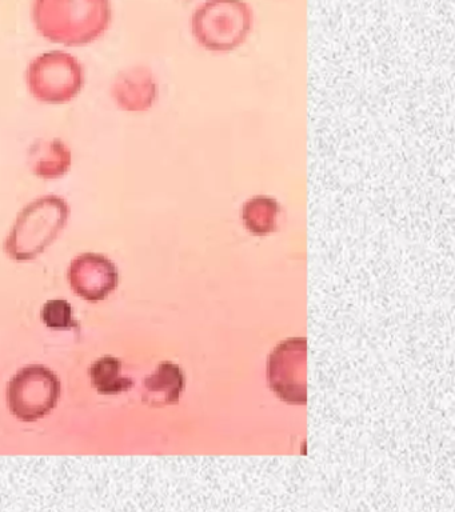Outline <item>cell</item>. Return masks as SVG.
I'll return each mask as SVG.
<instances>
[{"label":"cell","mask_w":455,"mask_h":512,"mask_svg":"<svg viewBox=\"0 0 455 512\" xmlns=\"http://www.w3.org/2000/svg\"><path fill=\"white\" fill-rule=\"evenodd\" d=\"M31 18L43 38L81 47L109 30L113 10L110 0H34Z\"/></svg>","instance_id":"cell-1"},{"label":"cell","mask_w":455,"mask_h":512,"mask_svg":"<svg viewBox=\"0 0 455 512\" xmlns=\"http://www.w3.org/2000/svg\"><path fill=\"white\" fill-rule=\"evenodd\" d=\"M111 96L123 111H147L158 99V83L150 68L134 66L122 71L114 79Z\"/></svg>","instance_id":"cell-8"},{"label":"cell","mask_w":455,"mask_h":512,"mask_svg":"<svg viewBox=\"0 0 455 512\" xmlns=\"http://www.w3.org/2000/svg\"><path fill=\"white\" fill-rule=\"evenodd\" d=\"M253 12L245 0H207L193 15V35L206 50L229 52L246 42Z\"/></svg>","instance_id":"cell-3"},{"label":"cell","mask_w":455,"mask_h":512,"mask_svg":"<svg viewBox=\"0 0 455 512\" xmlns=\"http://www.w3.org/2000/svg\"><path fill=\"white\" fill-rule=\"evenodd\" d=\"M27 164L38 178L55 180L70 171L73 155L61 139H39L27 152Z\"/></svg>","instance_id":"cell-9"},{"label":"cell","mask_w":455,"mask_h":512,"mask_svg":"<svg viewBox=\"0 0 455 512\" xmlns=\"http://www.w3.org/2000/svg\"><path fill=\"white\" fill-rule=\"evenodd\" d=\"M41 316L43 323L53 330H69V328L77 327L73 318V308L67 300H49L42 307Z\"/></svg>","instance_id":"cell-13"},{"label":"cell","mask_w":455,"mask_h":512,"mask_svg":"<svg viewBox=\"0 0 455 512\" xmlns=\"http://www.w3.org/2000/svg\"><path fill=\"white\" fill-rule=\"evenodd\" d=\"M305 363V339L287 340L271 355L270 386L283 400L291 403L306 402Z\"/></svg>","instance_id":"cell-6"},{"label":"cell","mask_w":455,"mask_h":512,"mask_svg":"<svg viewBox=\"0 0 455 512\" xmlns=\"http://www.w3.org/2000/svg\"><path fill=\"white\" fill-rule=\"evenodd\" d=\"M93 387L101 394L115 395L133 387V380L122 375V362L113 356L97 360L90 368Z\"/></svg>","instance_id":"cell-12"},{"label":"cell","mask_w":455,"mask_h":512,"mask_svg":"<svg viewBox=\"0 0 455 512\" xmlns=\"http://www.w3.org/2000/svg\"><path fill=\"white\" fill-rule=\"evenodd\" d=\"M59 398L61 382L58 376L41 364L19 370L7 388L11 414L22 422L45 418L57 407Z\"/></svg>","instance_id":"cell-5"},{"label":"cell","mask_w":455,"mask_h":512,"mask_svg":"<svg viewBox=\"0 0 455 512\" xmlns=\"http://www.w3.org/2000/svg\"><path fill=\"white\" fill-rule=\"evenodd\" d=\"M26 82L39 102L65 104L77 98L85 86V70L69 52L49 51L31 60Z\"/></svg>","instance_id":"cell-4"},{"label":"cell","mask_w":455,"mask_h":512,"mask_svg":"<svg viewBox=\"0 0 455 512\" xmlns=\"http://www.w3.org/2000/svg\"><path fill=\"white\" fill-rule=\"evenodd\" d=\"M279 204L270 196H254L247 200L242 210V219L247 230L255 235H266L277 230Z\"/></svg>","instance_id":"cell-11"},{"label":"cell","mask_w":455,"mask_h":512,"mask_svg":"<svg viewBox=\"0 0 455 512\" xmlns=\"http://www.w3.org/2000/svg\"><path fill=\"white\" fill-rule=\"evenodd\" d=\"M70 207L57 195L33 200L19 212L5 242L6 254L18 262L33 260L41 255L66 227Z\"/></svg>","instance_id":"cell-2"},{"label":"cell","mask_w":455,"mask_h":512,"mask_svg":"<svg viewBox=\"0 0 455 512\" xmlns=\"http://www.w3.org/2000/svg\"><path fill=\"white\" fill-rule=\"evenodd\" d=\"M67 276L75 294L90 302L105 299L119 283L117 266L106 256L93 252L77 256Z\"/></svg>","instance_id":"cell-7"},{"label":"cell","mask_w":455,"mask_h":512,"mask_svg":"<svg viewBox=\"0 0 455 512\" xmlns=\"http://www.w3.org/2000/svg\"><path fill=\"white\" fill-rule=\"evenodd\" d=\"M183 387L181 370L175 364L162 363L155 374L145 380L143 400L150 406L175 403Z\"/></svg>","instance_id":"cell-10"}]
</instances>
